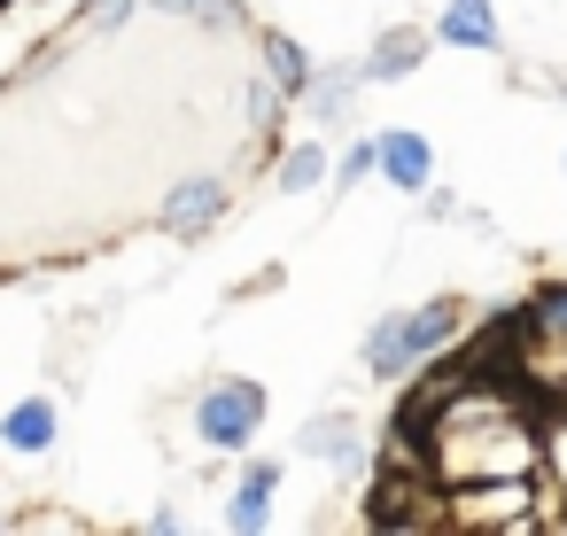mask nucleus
<instances>
[{"mask_svg":"<svg viewBox=\"0 0 567 536\" xmlns=\"http://www.w3.org/2000/svg\"><path fill=\"white\" fill-rule=\"evenodd\" d=\"M257 427H265V389H257V381L226 373V381H210V389L195 396V443H203V451L234 458V451L257 443Z\"/></svg>","mask_w":567,"mask_h":536,"instance_id":"f257e3e1","label":"nucleus"},{"mask_svg":"<svg viewBox=\"0 0 567 536\" xmlns=\"http://www.w3.org/2000/svg\"><path fill=\"white\" fill-rule=\"evenodd\" d=\"M365 520H373V528H396V536L443 528V482H435V474L381 466V482H373V497H365Z\"/></svg>","mask_w":567,"mask_h":536,"instance_id":"f03ea898","label":"nucleus"},{"mask_svg":"<svg viewBox=\"0 0 567 536\" xmlns=\"http://www.w3.org/2000/svg\"><path fill=\"white\" fill-rule=\"evenodd\" d=\"M226 210H234V187H226V179H179V187L164 195L156 226H164L172 241H203V234H210Z\"/></svg>","mask_w":567,"mask_h":536,"instance_id":"7ed1b4c3","label":"nucleus"},{"mask_svg":"<svg viewBox=\"0 0 567 536\" xmlns=\"http://www.w3.org/2000/svg\"><path fill=\"white\" fill-rule=\"evenodd\" d=\"M0 443H9L17 458H48L63 443V404L55 396H17L9 412H0Z\"/></svg>","mask_w":567,"mask_h":536,"instance_id":"20e7f679","label":"nucleus"},{"mask_svg":"<svg viewBox=\"0 0 567 536\" xmlns=\"http://www.w3.org/2000/svg\"><path fill=\"white\" fill-rule=\"evenodd\" d=\"M272 497H280V458H249L241 482L226 489V528H234V536L272 528Z\"/></svg>","mask_w":567,"mask_h":536,"instance_id":"39448f33","label":"nucleus"},{"mask_svg":"<svg viewBox=\"0 0 567 536\" xmlns=\"http://www.w3.org/2000/svg\"><path fill=\"white\" fill-rule=\"evenodd\" d=\"M427 48H435L427 24H389V32L365 48V86H396V79H412V71L427 63Z\"/></svg>","mask_w":567,"mask_h":536,"instance_id":"423d86ee","label":"nucleus"},{"mask_svg":"<svg viewBox=\"0 0 567 536\" xmlns=\"http://www.w3.org/2000/svg\"><path fill=\"white\" fill-rule=\"evenodd\" d=\"M427 32H435L443 48H466V55H497V48H505V32H497V9H489V0H443Z\"/></svg>","mask_w":567,"mask_h":536,"instance_id":"0eeeda50","label":"nucleus"},{"mask_svg":"<svg viewBox=\"0 0 567 536\" xmlns=\"http://www.w3.org/2000/svg\"><path fill=\"white\" fill-rule=\"evenodd\" d=\"M358 94H365V63H311V86L296 94L303 110H311V125H342L350 110H358Z\"/></svg>","mask_w":567,"mask_h":536,"instance_id":"6e6552de","label":"nucleus"},{"mask_svg":"<svg viewBox=\"0 0 567 536\" xmlns=\"http://www.w3.org/2000/svg\"><path fill=\"white\" fill-rule=\"evenodd\" d=\"M412 365H420V342H412V311H389V319H373V327H365V373L396 389V381H404Z\"/></svg>","mask_w":567,"mask_h":536,"instance_id":"1a4fd4ad","label":"nucleus"},{"mask_svg":"<svg viewBox=\"0 0 567 536\" xmlns=\"http://www.w3.org/2000/svg\"><path fill=\"white\" fill-rule=\"evenodd\" d=\"M381 141V179L396 187V195H427V179H435V148L420 141V133H404V125H389V133H373Z\"/></svg>","mask_w":567,"mask_h":536,"instance_id":"9d476101","label":"nucleus"},{"mask_svg":"<svg viewBox=\"0 0 567 536\" xmlns=\"http://www.w3.org/2000/svg\"><path fill=\"white\" fill-rule=\"evenodd\" d=\"M296 451H303V458H319V466H342V474L365 458V451H358V420H350V412H319V420H303Z\"/></svg>","mask_w":567,"mask_h":536,"instance_id":"9b49d317","label":"nucleus"},{"mask_svg":"<svg viewBox=\"0 0 567 536\" xmlns=\"http://www.w3.org/2000/svg\"><path fill=\"white\" fill-rule=\"evenodd\" d=\"M257 55H265V79H272L288 102L311 86V55H303V40H288V32H257Z\"/></svg>","mask_w":567,"mask_h":536,"instance_id":"f8f14e48","label":"nucleus"},{"mask_svg":"<svg viewBox=\"0 0 567 536\" xmlns=\"http://www.w3.org/2000/svg\"><path fill=\"white\" fill-rule=\"evenodd\" d=\"M327 172H334L327 141H296V148H280V164H272V187H280V195H311V187H327Z\"/></svg>","mask_w":567,"mask_h":536,"instance_id":"ddd939ff","label":"nucleus"},{"mask_svg":"<svg viewBox=\"0 0 567 536\" xmlns=\"http://www.w3.org/2000/svg\"><path fill=\"white\" fill-rule=\"evenodd\" d=\"M141 0H79V17H71V40H94V32H125L133 24Z\"/></svg>","mask_w":567,"mask_h":536,"instance_id":"4468645a","label":"nucleus"},{"mask_svg":"<svg viewBox=\"0 0 567 536\" xmlns=\"http://www.w3.org/2000/svg\"><path fill=\"white\" fill-rule=\"evenodd\" d=\"M373 172H381V141H373V133H358V141L342 148V164H334L327 179H334V195H350V187H365Z\"/></svg>","mask_w":567,"mask_h":536,"instance_id":"2eb2a0df","label":"nucleus"},{"mask_svg":"<svg viewBox=\"0 0 567 536\" xmlns=\"http://www.w3.org/2000/svg\"><path fill=\"white\" fill-rule=\"evenodd\" d=\"M241 110H249V125H257V133H280V110H288V94H280V86L257 71V79L241 86Z\"/></svg>","mask_w":567,"mask_h":536,"instance_id":"dca6fc26","label":"nucleus"},{"mask_svg":"<svg viewBox=\"0 0 567 536\" xmlns=\"http://www.w3.org/2000/svg\"><path fill=\"white\" fill-rule=\"evenodd\" d=\"M528 311H536V342L567 350V280H559V288H544V296H536Z\"/></svg>","mask_w":567,"mask_h":536,"instance_id":"f3484780","label":"nucleus"},{"mask_svg":"<svg viewBox=\"0 0 567 536\" xmlns=\"http://www.w3.org/2000/svg\"><path fill=\"white\" fill-rule=\"evenodd\" d=\"M559 172H567V148H559Z\"/></svg>","mask_w":567,"mask_h":536,"instance_id":"a211bd4d","label":"nucleus"},{"mask_svg":"<svg viewBox=\"0 0 567 536\" xmlns=\"http://www.w3.org/2000/svg\"><path fill=\"white\" fill-rule=\"evenodd\" d=\"M559 94H567V86H559Z\"/></svg>","mask_w":567,"mask_h":536,"instance_id":"6ab92c4d","label":"nucleus"}]
</instances>
